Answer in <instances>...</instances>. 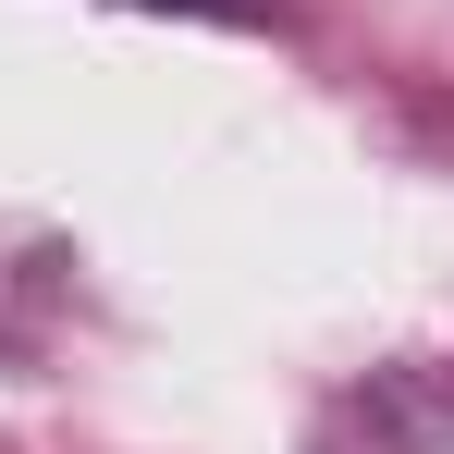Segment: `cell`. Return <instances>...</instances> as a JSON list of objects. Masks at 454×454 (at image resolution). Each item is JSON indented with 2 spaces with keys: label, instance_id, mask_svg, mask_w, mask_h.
Masks as SVG:
<instances>
[{
  "label": "cell",
  "instance_id": "6da1fadb",
  "mask_svg": "<svg viewBox=\"0 0 454 454\" xmlns=\"http://www.w3.org/2000/svg\"><path fill=\"white\" fill-rule=\"evenodd\" d=\"M307 454H454V369H369L319 405Z\"/></svg>",
  "mask_w": 454,
  "mask_h": 454
}]
</instances>
